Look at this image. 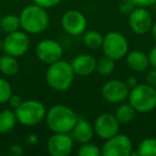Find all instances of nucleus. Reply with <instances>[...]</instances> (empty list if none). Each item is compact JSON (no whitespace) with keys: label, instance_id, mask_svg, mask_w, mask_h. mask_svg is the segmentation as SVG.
Masks as SVG:
<instances>
[{"label":"nucleus","instance_id":"nucleus-20","mask_svg":"<svg viewBox=\"0 0 156 156\" xmlns=\"http://www.w3.org/2000/svg\"><path fill=\"white\" fill-rule=\"evenodd\" d=\"M115 115L120 124H128L134 120L136 115V110L134 107L128 103V104H120L115 111Z\"/></svg>","mask_w":156,"mask_h":156},{"label":"nucleus","instance_id":"nucleus-21","mask_svg":"<svg viewBox=\"0 0 156 156\" xmlns=\"http://www.w3.org/2000/svg\"><path fill=\"white\" fill-rule=\"evenodd\" d=\"M0 29L5 33H11L20 29V15L15 14H7L2 16L0 20Z\"/></svg>","mask_w":156,"mask_h":156},{"label":"nucleus","instance_id":"nucleus-28","mask_svg":"<svg viewBox=\"0 0 156 156\" xmlns=\"http://www.w3.org/2000/svg\"><path fill=\"white\" fill-rule=\"evenodd\" d=\"M63 0H32V2L37 5L45 8V9H50V8H55L58 5H60Z\"/></svg>","mask_w":156,"mask_h":156},{"label":"nucleus","instance_id":"nucleus-34","mask_svg":"<svg viewBox=\"0 0 156 156\" xmlns=\"http://www.w3.org/2000/svg\"><path fill=\"white\" fill-rule=\"evenodd\" d=\"M151 33H152L153 39L156 41V23H153V26H152V28H151Z\"/></svg>","mask_w":156,"mask_h":156},{"label":"nucleus","instance_id":"nucleus-11","mask_svg":"<svg viewBox=\"0 0 156 156\" xmlns=\"http://www.w3.org/2000/svg\"><path fill=\"white\" fill-rule=\"evenodd\" d=\"M119 121L115 118V113L104 112L98 115L95 118L93 123L94 133L98 137H100L103 140L111 138L115 134L119 133L120 129Z\"/></svg>","mask_w":156,"mask_h":156},{"label":"nucleus","instance_id":"nucleus-29","mask_svg":"<svg viewBox=\"0 0 156 156\" xmlns=\"http://www.w3.org/2000/svg\"><path fill=\"white\" fill-rule=\"evenodd\" d=\"M145 83L147 85L152 86V87L156 88V69L152 67L149 72L147 73V77H145Z\"/></svg>","mask_w":156,"mask_h":156},{"label":"nucleus","instance_id":"nucleus-24","mask_svg":"<svg viewBox=\"0 0 156 156\" xmlns=\"http://www.w3.org/2000/svg\"><path fill=\"white\" fill-rule=\"evenodd\" d=\"M135 154L140 156H156V138H145L140 141Z\"/></svg>","mask_w":156,"mask_h":156},{"label":"nucleus","instance_id":"nucleus-17","mask_svg":"<svg viewBox=\"0 0 156 156\" xmlns=\"http://www.w3.org/2000/svg\"><path fill=\"white\" fill-rule=\"evenodd\" d=\"M126 64L136 73H143L150 66L149 57L142 50H130L126 55Z\"/></svg>","mask_w":156,"mask_h":156},{"label":"nucleus","instance_id":"nucleus-35","mask_svg":"<svg viewBox=\"0 0 156 156\" xmlns=\"http://www.w3.org/2000/svg\"><path fill=\"white\" fill-rule=\"evenodd\" d=\"M0 48H2V41L0 40Z\"/></svg>","mask_w":156,"mask_h":156},{"label":"nucleus","instance_id":"nucleus-15","mask_svg":"<svg viewBox=\"0 0 156 156\" xmlns=\"http://www.w3.org/2000/svg\"><path fill=\"white\" fill-rule=\"evenodd\" d=\"M96 59L93 56L88 54H80L74 57L71 61V65L75 75L78 76H89L95 72Z\"/></svg>","mask_w":156,"mask_h":156},{"label":"nucleus","instance_id":"nucleus-9","mask_svg":"<svg viewBox=\"0 0 156 156\" xmlns=\"http://www.w3.org/2000/svg\"><path fill=\"white\" fill-rule=\"evenodd\" d=\"M35 56L41 62L49 65L62 59L63 47L54 39L41 40L35 46Z\"/></svg>","mask_w":156,"mask_h":156},{"label":"nucleus","instance_id":"nucleus-30","mask_svg":"<svg viewBox=\"0 0 156 156\" xmlns=\"http://www.w3.org/2000/svg\"><path fill=\"white\" fill-rule=\"evenodd\" d=\"M8 103H9L10 106H11L12 108L16 109L23 103V98H20V95H16V94H12L11 98H10L9 101H8Z\"/></svg>","mask_w":156,"mask_h":156},{"label":"nucleus","instance_id":"nucleus-6","mask_svg":"<svg viewBox=\"0 0 156 156\" xmlns=\"http://www.w3.org/2000/svg\"><path fill=\"white\" fill-rule=\"evenodd\" d=\"M105 56L113 59L115 61L126 57L129 51V45L126 37L118 31H110L106 33L103 39L102 47Z\"/></svg>","mask_w":156,"mask_h":156},{"label":"nucleus","instance_id":"nucleus-32","mask_svg":"<svg viewBox=\"0 0 156 156\" xmlns=\"http://www.w3.org/2000/svg\"><path fill=\"white\" fill-rule=\"evenodd\" d=\"M149 57V61H150V65L154 69H156V45L150 50V52L147 54Z\"/></svg>","mask_w":156,"mask_h":156},{"label":"nucleus","instance_id":"nucleus-3","mask_svg":"<svg viewBox=\"0 0 156 156\" xmlns=\"http://www.w3.org/2000/svg\"><path fill=\"white\" fill-rule=\"evenodd\" d=\"M74 77L75 73L73 71L71 62L62 59L48 65L45 74L47 85L52 90L58 92L67 91L73 85Z\"/></svg>","mask_w":156,"mask_h":156},{"label":"nucleus","instance_id":"nucleus-31","mask_svg":"<svg viewBox=\"0 0 156 156\" xmlns=\"http://www.w3.org/2000/svg\"><path fill=\"white\" fill-rule=\"evenodd\" d=\"M135 5L137 7H142V8H149L152 7L156 3V0H133Z\"/></svg>","mask_w":156,"mask_h":156},{"label":"nucleus","instance_id":"nucleus-2","mask_svg":"<svg viewBox=\"0 0 156 156\" xmlns=\"http://www.w3.org/2000/svg\"><path fill=\"white\" fill-rule=\"evenodd\" d=\"M78 115L69 106L57 104L46 112L45 121L52 133H71L78 120Z\"/></svg>","mask_w":156,"mask_h":156},{"label":"nucleus","instance_id":"nucleus-8","mask_svg":"<svg viewBox=\"0 0 156 156\" xmlns=\"http://www.w3.org/2000/svg\"><path fill=\"white\" fill-rule=\"evenodd\" d=\"M133 142L125 134H115L106 139L101 147L103 156H129L133 153Z\"/></svg>","mask_w":156,"mask_h":156},{"label":"nucleus","instance_id":"nucleus-1","mask_svg":"<svg viewBox=\"0 0 156 156\" xmlns=\"http://www.w3.org/2000/svg\"><path fill=\"white\" fill-rule=\"evenodd\" d=\"M46 10L35 3L25 7L20 14V29L28 34L44 32L49 25V14Z\"/></svg>","mask_w":156,"mask_h":156},{"label":"nucleus","instance_id":"nucleus-5","mask_svg":"<svg viewBox=\"0 0 156 156\" xmlns=\"http://www.w3.org/2000/svg\"><path fill=\"white\" fill-rule=\"evenodd\" d=\"M17 122L24 126H35L45 120L47 109L44 104L37 100L23 101V103L14 109Z\"/></svg>","mask_w":156,"mask_h":156},{"label":"nucleus","instance_id":"nucleus-37","mask_svg":"<svg viewBox=\"0 0 156 156\" xmlns=\"http://www.w3.org/2000/svg\"><path fill=\"white\" fill-rule=\"evenodd\" d=\"M15 1H23V0H15Z\"/></svg>","mask_w":156,"mask_h":156},{"label":"nucleus","instance_id":"nucleus-13","mask_svg":"<svg viewBox=\"0 0 156 156\" xmlns=\"http://www.w3.org/2000/svg\"><path fill=\"white\" fill-rule=\"evenodd\" d=\"M128 25L134 33L143 35L151 31L153 18L147 8L136 7V9L128 15Z\"/></svg>","mask_w":156,"mask_h":156},{"label":"nucleus","instance_id":"nucleus-33","mask_svg":"<svg viewBox=\"0 0 156 156\" xmlns=\"http://www.w3.org/2000/svg\"><path fill=\"white\" fill-rule=\"evenodd\" d=\"M124 83H126V86H127L129 90L133 89V88H135L137 85H138V80H137V78L135 77V76H128V77H126Z\"/></svg>","mask_w":156,"mask_h":156},{"label":"nucleus","instance_id":"nucleus-23","mask_svg":"<svg viewBox=\"0 0 156 156\" xmlns=\"http://www.w3.org/2000/svg\"><path fill=\"white\" fill-rule=\"evenodd\" d=\"M115 67V62L113 59L105 56L102 57L96 61V69L95 72L101 76H109L113 73Z\"/></svg>","mask_w":156,"mask_h":156},{"label":"nucleus","instance_id":"nucleus-14","mask_svg":"<svg viewBox=\"0 0 156 156\" xmlns=\"http://www.w3.org/2000/svg\"><path fill=\"white\" fill-rule=\"evenodd\" d=\"M102 96L111 104H121L129 94V89L124 81L112 79L105 83L102 87Z\"/></svg>","mask_w":156,"mask_h":156},{"label":"nucleus","instance_id":"nucleus-12","mask_svg":"<svg viewBox=\"0 0 156 156\" xmlns=\"http://www.w3.org/2000/svg\"><path fill=\"white\" fill-rule=\"evenodd\" d=\"M73 147L74 140L69 133H54L47 141V151L51 156H67Z\"/></svg>","mask_w":156,"mask_h":156},{"label":"nucleus","instance_id":"nucleus-26","mask_svg":"<svg viewBox=\"0 0 156 156\" xmlns=\"http://www.w3.org/2000/svg\"><path fill=\"white\" fill-rule=\"evenodd\" d=\"M13 94L12 86L7 79L0 77V104L8 103L9 98Z\"/></svg>","mask_w":156,"mask_h":156},{"label":"nucleus","instance_id":"nucleus-25","mask_svg":"<svg viewBox=\"0 0 156 156\" xmlns=\"http://www.w3.org/2000/svg\"><path fill=\"white\" fill-rule=\"evenodd\" d=\"M77 154L79 156H101L102 152H101V147L91 143L90 141V142L81 143L77 150Z\"/></svg>","mask_w":156,"mask_h":156},{"label":"nucleus","instance_id":"nucleus-19","mask_svg":"<svg viewBox=\"0 0 156 156\" xmlns=\"http://www.w3.org/2000/svg\"><path fill=\"white\" fill-rule=\"evenodd\" d=\"M20 69V63L17 58L11 55L5 54L0 56V73L5 76H14Z\"/></svg>","mask_w":156,"mask_h":156},{"label":"nucleus","instance_id":"nucleus-4","mask_svg":"<svg viewBox=\"0 0 156 156\" xmlns=\"http://www.w3.org/2000/svg\"><path fill=\"white\" fill-rule=\"evenodd\" d=\"M128 103L136 112L147 113L156 108V88L145 83H138L129 90Z\"/></svg>","mask_w":156,"mask_h":156},{"label":"nucleus","instance_id":"nucleus-22","mask_svg":"<svg viewBox=\"0 0 156 156\" xmlns=\"http://www.w3.org/2000/svg\"><path fill=\"white\" fill-rule=\"evenodd\" d=\"M103 37L98 31L95 30H86L83 34V43L87 48L90 49H98L102 47Z\"/></svg>","mask_w":156,"mask_h":156},{"label":"nucleus","instance_id":"nucleus-7","mask_svg":"<svg viewBox=\"0 0 156 156\" xmlns=\"http://www.w3.org/2000/svg\"><path fill=\"white\" fill-rule=\"evenodd\" d=\"M29 47H30V39L28 33L20 29L14 32L8 33L2 41L3 52L16 58H20L27 54Z\"/></svg>","mask_w":156,"mask_h":156},{"label":"nucleus","instance_id":"nucleus-18","mask_svg":"<svg viewBox=\"0 0 156 156\" xmlns=\"http://www.w3.org/2000/svg\"><path fill=\"white\" fill-rule=\"evenodd\" d=\"M14 109H3L0 111V134H9L15 128L17 124Z\"/></svg>","mask_w":156,"mask_h":156},{"label":"nucleus","instance_id":"nucleus-16","mask_svg":"<svg viewBox=\"0 0 156 156\" xmlns=\"http://www.w3.org/2000/svg\"><path fill=\"white\" fill-rule=\"evenodd\" d=\"M69 134L74 142H78L81 144V143L90 142L93 139L95 133H94L93 124H91L85 118H78L77 122Z\"/></svg>","mask_w":156,"mask_h":156},{"label":"nucleus","instance_id":"nucleus-27","mask_svg":"<svg viewBox=\"0 0 156 156\" xmlns=\"http://www.w3.org/2000/svg\"><path fill=\"white\" fill-rule=\"evenodd\" d=\"M137 5H135V2L133 1V0H121L119 3V5H118V8H119V11L121 12L122 14H124V15H129L130 13H132L133 11H134L135 9H136Z\"/></svg>","mask_w":156,"mask_h":156},{"label":"nucleus","instance_id":"nucleus-36","mask_svg":"<svg viewBox=\"0 0 156 156\" xmlns=\"http://www.w3.org/2000/svg\"><path fill=\"white\" fill-rule=\"evenodd\" d=\"M1 17H2V16H1V14H0V20H1Z\"/></svg>","mask_w":156,"mask_h":156},{"label":"nucleus","instance_id":"nucleus-10","mask_svg":"<svg viewBox=\"0 0 156 156\" xmlns=\"http://www.w3.org/2000/svg\"><path fill=\"white\" fill-rule=\"evenodd\" d=\"M61 26L69 35H83L87 30L88 22L83 13L78 10H69L61 17Z\"/></svg>","mask_w":156,"mask_h":156}]
</instances>
